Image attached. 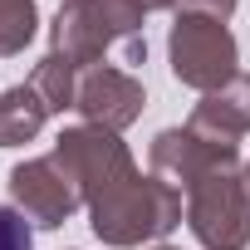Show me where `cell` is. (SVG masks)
<instances>
[{
    "mask_svg": "<svg viewBox=\"0 0 250 250\" xmlns=\"http://www.w3.org/2000/svg\"><path fill=\"white\" fill-rule=\"evenodd\" d=\"M177 10H191V15H211V20H230V15H235V0H182Z\"/></svg>",
    "mask_w": 250,
    "mask_h": 250,
    "instance_id": "cell-14",
    "label": "cell"
},
{
    "mask_svg": "<svg viewBox=\"0 0 250 250\" xmlns=\"http://www.w3.org/2000/svg\"><path fill=\"white\" fill-rule=\"evenodd\" d=\"M143 20L147 15L138 0H64L49 30V49L79 69H93L108 49H123L128 40H138Z\"/></svg>",
    "mask_w": 250,
    "mask_h": 250,
    "instance_id": "cell-2",
    "label": "cell"
},
{
    "mask_svg": "<svg viewBox=\"0 0 250 250\" xmlns=\"http://www.w3.org/2000/svg\"><path fill=\"white\" fill-rule=\"evenodd\" d=\"M245 191H250V162H245Z\"/></svg>",
    "mask_w": 250,
    "mask_h": 250,
    "instance_id": "cell-16",
    "label": "cell"
},
{
    "mask_svg": "<svg viewBox=\"0 0 250 250\" xmlns=\"http://www.w3.org/2000/svg\"><path fill=\"white\" fill-rule=\"evenodd\" d=\"M0 250H35V226L15 206H0Z\"/></svg>",
    "mask_w": 250,
    "mask_h": 250,
    "instance_id": "cell-13",
    "label": "cell"
},
{
    "mask_svg": "<svg viewBox=\"0 0 250 250\" xmlns=\"http://www.w3.org/2000/svg\"><path fill=\"white\" fill-rule=\"evenodd\" d=\"M167 64H172L177 83H187L196 93H216L221 83H230L240 74V49H235V35L226 20L177 10L172 35H167Z\"/></svg>",
    "mask_w": 250,
    "mask_h": 250,
    "instance_id": "cell-3",
    "label": "cell"
},
{
    "mask_svg": "<svg viewBox=\"0 0 250 250\" xmlns=\"http://www.w3.org/2000/svg\"><path fill=\"white\" fill-rule=\"evenodd\" d=\"M147 162H152V177L172 182V187L187 196L201 177H211V172H221V167H235V162H240V147L211 143V138H201L196 128H162V133L152 138V147H147Z\"/></svg>",
    "mask_w": 250,
    "mask_h": 250,
    "instance_id": "cell-7",
    "label": "cell"
},
{
    "mask_svg": "<svg viewBox=\"0 0 250 250\" xmlns=\"http://www.w3.org/2000/svg\"><path fill=\"white\" fill-rule=\"evenodd\" d=\"M187 221V206H182V191L162 177H143L133 172L128 182H118L103 201L88 206V226L103 245H118V250H138L147 240H167L177 226Z\"/></svg>",
    "mask_w": 250,
    "mask_h": 250,
    "instance_id": "cell-1",
    "label": "cell"
},
{
    "mask_svg": "<svg viewBox=\"0 0 250 250\" xmlns=\"http://www.w3.org/2000/svg\"><path fill=\"white\" fill-rule=\"evenodd\" d=\"M49 123V103L40 98L35 83H15L0 93V147H20L35 143Z\"/></svg>",
    "mask_w": 250,
    "mask_h": 250,
    "instance_id": "cell-10",
    "label": "cell"
},
{
    "mask_svg": "<svg viewBox=\"0 0 250 250\" xmlns=\"http://www.w3.org/2000/svg\"><path fill=\"white\" fill-rule=\"evenodd\" d=\"M138 5H143V15H152V10H177L182 0H138Z\"/></svg>",
    "mask_w": 250,
    "mask_h": 250,
    "instance_id": "cell-15",
    "label": "cell"
},
{
    "mask_svg": "<svg viewBox=\"0 0 250 250\" xmlns=\"http://www.w3.org/2000/svg\"><path fill=\"white\" fill-rule=\"evenodd\" d=\"M40 30V10L35 0H0V59L25 54V44Z\"/></svg>",
    "mask_w": 250,
    "mask_h": 250,
    "instance_id": "cell-12",
    "label": "cell"
},
{
    "mask_svg": "<svg viewBox=\"0 0 250 250\" xmlns=\"http://www.w3.org/2000/svg\"><path fill=\"white\" fill-rule=\"evenodd\" d=\"M10 201H15V211L30 216V226H44V230L64 226V221L83 206L79 182L64 172V162H59L54 152L10 167Z\"/></svg>",
    "mask_w": 250,
    "mask_h": 250,
    "instance_id": "cell-6",
    "label": "cell"
},
{
    "mask_svg": "<svg viewBox=\"0 0 250 250\" xmlns=\"http://www.w3.org/2000/svg\"><path fill=\"white\" fill-rule=\"evenodd\" d=\"M83 123H93V128H108V133H123L133 128V123L143 118L147 108V88L138 74L118 69V64H93L79 74V103Z\"/></svg>",
    "mask_w": 250,
    "mask_h": 250,
    "instance_id": "cell-8",
    "label": "cell"
},
{
    "mask_svg": "<svg viewBox=\"0 0 250 250\" xmlns=\"http://www.w3.org/2000/svg\"><path fill=\"white\" fill-rule=\"evenodd\" d=\"M187 226L201 250H245L250 245V191L245 167H221L187 191Z\"/></svg>",
    "mask_w": 250,
    "mask_h": 250,
    "instance_id": "cell-4",
    "label": "cell"
},
{
    "mask_svg": "<svg viewBox=\"0 0 250 250\" xmlns=\"http://www.w3.org/2000/svg\"><path fill=\"white\" fill-rule=\"evenodd\" d=\"M187 128H196L211 143H230L240 147V138L250 133V74H235L230 83H221L216 93H201V103L191 108Z\"/></svg>",
    "mask_w": 250,
    "mask_h": 250,
    "instance_id": "cell-9",
    "label": "cell"
},
{
    "mask_svg": "<svg viewBox=\"0 0 250 250\" xmlns=\"http://www.w3.org/2000/svg\"><path fill=\"white\" fill-rule=\"evenodd\" d=\"M147 250H177V245H147Z\"/></svg>",
    "mask_w": 250,
    "mask_h": 250,
    "instance_id": "cell-17",
    "label": "cell"
},
{
    "mask_svg": "<svg viewBox=\"0 0 250 250\" xmlns=\"http://www.w3.org/2000/svg\"><path fill=\"white\" fill-rule=\"evenodd\" d=\"M54 157H59V162H64V172L79 182L83 206L103 201L118 182H128V177L138 172V162H133L128 143H123L118 133H108V128H93V123L64 128V133L54 138Z\"/></svg>",
    "mask_w": 250,
    "mask_h": 250,
    "instance_id": "cell-5",
    "label": "cell"
},
{
    "mask_svg": "<svg viewBox=\"0 0 250 250\" xmlns=\"http://www.w3.org/2000/svg\"><path fill=\"white\" fill-rule=\"evenodd\" d=\"M79 74H83L79 64H69L64 54L49 49V54L35 64V79H30V83L40 88V98L49 103V113H64V108L79 103Z\"/></svg>",
    "mask_w": 250,
    "mask_h": 250,
    "instance_id": "cell-11",
    "label": "cell"
}]
</instances>
